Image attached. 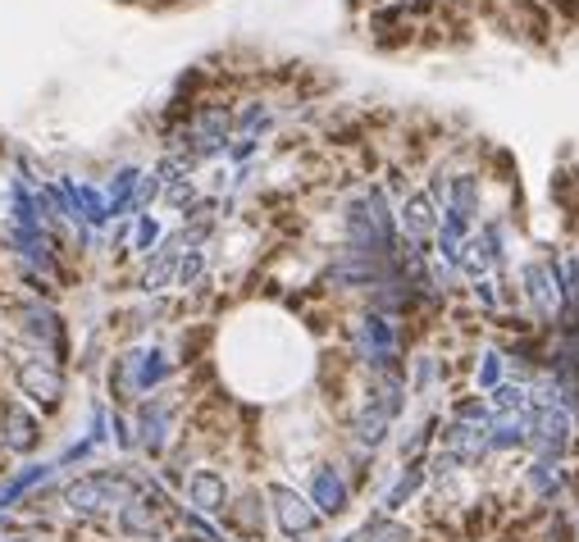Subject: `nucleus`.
<instances>
[{
    "mask_svg": "<svg viewBox=\"0 0 579 542\" xmlns=\"http://www.w3.org/2000/svg\"><path fill=\"white\" fill-rule=\"evenodd\" d=\"M14 378H19L23 397H28L33 406H41V410H60V401H64V374H60L56 360H46V356L19 360Z\"/></svg>",
    "mask_w": 579,
    "mask_h": 542,
    "instance_id": "f257e3e1",
    "label": "nucleus"
},
{
    "mask_svg": "<svg viewBox=\"0 0 579 542\" xmlns=\"http://www.w3.org/2000/svg\"><path fill=\"white\" fill-rule=\"evenodd\" d=\"M41 420L28 406L19 401H0V451L5 456H33L41 447Z\"/></svg>",
    "mask_w": 579,
    "mask_h": 542,
    "instance_id": "f03ea898",
    "label": "nucleus"
},
{
    "mask_svg": "<svg viewBox=\"0 0 579 542\" xmlns=\"http://www.w3.org/2000/svg\"><path fill=\"white\" fill-rule=\"evenodd\" d=\"M269 515L279 520V529L288 533V538H301L306 529H319V515L315 510H306V502H301L292 487H269Z\"/></svg>",
    "mask_w": 579,
    "mask_h": 542,
    "instance_id": "7ed1b4c3",
    "label": "nucleus"
},
{
    "mask_svg": "<svg viewBox=\"0 0 579 542\" xmlns=\"http://www.w3.org/2000/svg\"><path fill=\"white\" fill-rule=\"evenodd\" d=\"M224 515H229V529L242 533V538H265V497L261 493H238L229 497V506H224Z\"/></svg>",
    "mask_w": 579,
    "mask_h": 542,
    "instance_id": "20e7f679",
    "label": "nucleus"
},
{
    "mask_svg": "<svg viewBox=\"0 0 579 542\" xmlns=\"http://www.w3.org/2000/svg\"><path fill=\"white\" fill-rule=\"evenodd\" d=\"M188 502L196 506V510H224V506H229V483H224V474L219 470H196L188 483Z\"/></svg>",
    "mask_w": 579,
    "mask_h": 542,
    "instance_id": "39448f33",
    "label": "nucleus"
},
{
    "mask_svg": "<svg viewBox=\"0 0 579 542\" xmlns=\"http://www.w3.org/2000/svg\"><path fill=\"white\" fill-rule=\"evenodd\" d=\"M311 497L324 515H342L347 510V483L329 470V465H319V470L311 474Z\"/></svg>",
    "mask_w": 579,
    "mask_h": 542,
    "instance_id": "423d86ee",
    "label": "nucleus"
},
{
    "mask_svg": "<svg viewBox=\"0 0 579 542\" xmlns=\"http://www.w3.org/2000/svg\"><path fill=\"white\" fill-rule=\"evenodd\" d=\"M361 542H415V533L407 525H397V520H370Z\"/></svg>",
    "mask_w": 579,
    "mask_h": 542,
    "instance_id": "0eeeda50",
    "label": "nucleus"
},
{
    "mask_svg": "<svg viewBox=\"0 0 579 542\" xmlns=\"http://www.w3.org/2000/svg\"><path fill=\"white\" fill-rule=\"evenodd\" d=\"M5 542H33V538H23V533H19V538H5Z\"/></svg>",
    "mask_w": 579,
    "mask_h": 542,
    "instance_id": "6e6552de",
    "label": "nucleus"
}]
</instances>
